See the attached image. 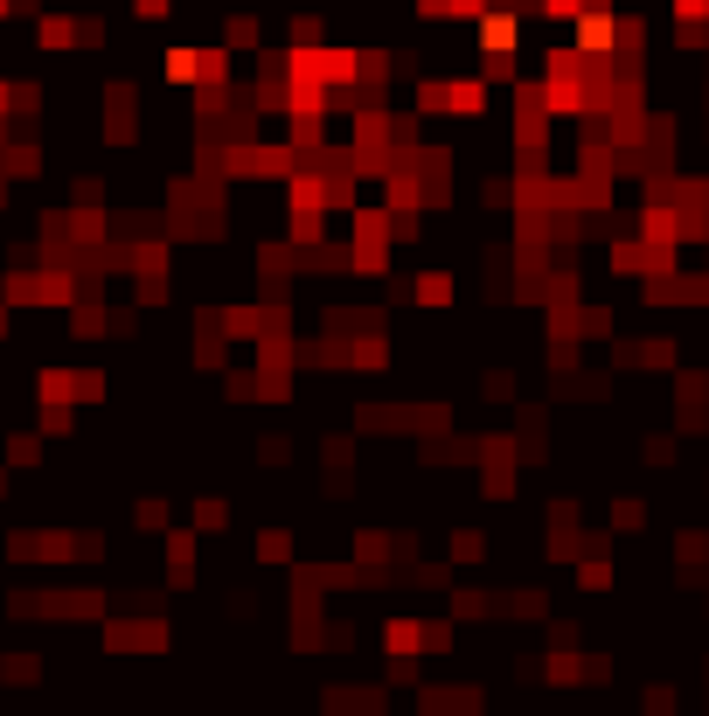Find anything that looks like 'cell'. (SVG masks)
Wrapping results in <instances>:
<instances>
[{"mask_svg": "<svg viewBox=\"0 0 709 716\" xmlns=\"http://www.w3.org/2000/svg\"><path fill=\"white\" fill-rule=\"evenodd\" d=\"M258 557H265V564H285V557H292V536H285V529H265V536H258Z\"/></svg>", "mask_w": 709, "mask_h": 716, "instance_id": "obj_3", "label": "cell"}, {"mask_svg": "<svg viewBox=\"0 0 709 716\" xmlns=\"http://www.w3.org/2000/svg\"><path fill=\"white\" fill-rule=\"evenodd\" d=\"M452 557H459V564H480V557H487V536H480V529H459V536H452Z\"/></svg>", "mask_w": 709, "mask_h": 716, "instance_id": "obj_2", "label": "cell"}, {"mask_svg": "<svg viewBox=\"0 0 709 716\" xmlns=\"http://www.w3.org/2000/svg\"><path fill=\"white\" fill-rule=\"evenodd\" d=\"M675 21H682V28H703V21H709V0H675Z\"/></svg>", "mask_w": 709, "mask_h": 716, "instance_id": "obj_4", "label": "cell"}, {"mask_svg": "<svg viewBox=\"0 0 709 716\" xmlns=\"http://www.w3.org/2000/svg\"><path fill=\"white\" fill-rule=\"evenodd\" d=\"M418 306H452V272H425L418 279Z\"/></svg>", "mask_w": 709, "mask_h": 716, "instance_id": "obj_1", "label": "cell"}]
</instances>
